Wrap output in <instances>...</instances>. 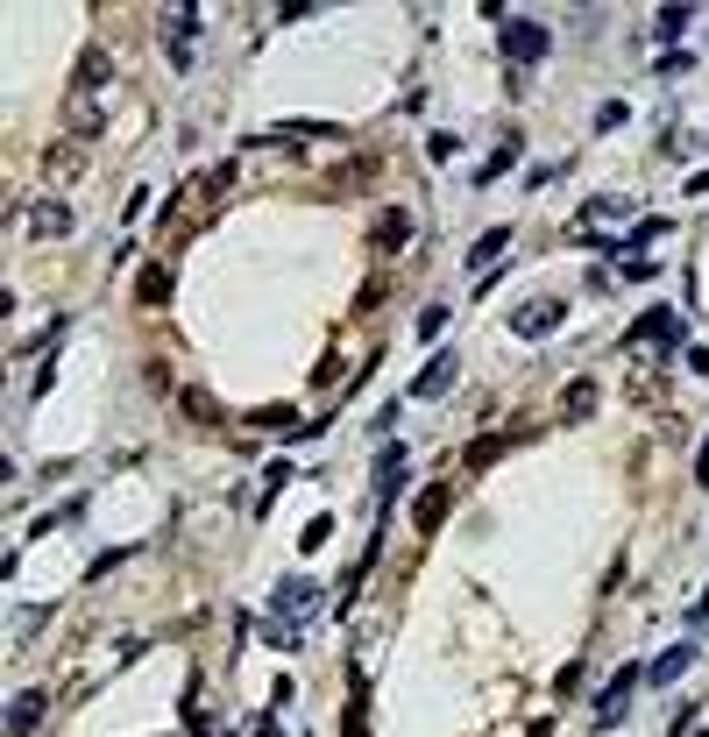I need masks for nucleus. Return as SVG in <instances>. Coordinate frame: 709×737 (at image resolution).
Returning <instances> with one entry per match:
<instances>
[{"instance_id":"2","label":"nucleus","mask_w":709,"mask_h":737,"mask_svg":"<svg viewBox=\"0 0 709 737\" xmlns=\"http://www.w3.org/2000/svg\"><path fill=\"white\" fill-rule=\"evenodd\" d=\"M192 36H199V8H164V50L178 71L192 64Z\"/></svg>"},{"instance_id":"6","label":"nucleus","mask_w":709,"mask_h":737,"mask_svg":"<svg viewBox=\"0 0 709 737\" xmlns=\"http://www.w3.org/2000/svg\"><path fill=\"white\" fill-rule=\"evenodd\" d=\"M632 688H639V667H624L617 681H610V695L596 702V723L610 730V723H624V709H632Z\"/></svg>"},{"instance_id":"19","label":"nucleus","mask_w":709,"mask_h":737,"mask_svg":"<svg viewBox=\"0 0 709 737\" xmlns=\"http://www.w3.org/2000/svg\"><path fill=\"white\" fill-rule=\"evenodd\" d=\"M504 241H511V227H490V234L476 241V249H468V270H483V263H497V256H504Z\"/></svg>"},{"instance_id":"30","label":"nucleus","mask_w":709,"mask_h":737,"mask_svg":"<svg viewBox=\"0 0 709 737\" xmlns=\"http://www.w3.org/2000/svg\"><path fill=\"white\" fill-rule=\"evenodd\" d=\"M596 128H603V135L624 128V100H603V107H596Z\"/></svg>"},{"instance_id":"11","label":"nucleus","mask_w":709,"mask_h":737,"mask_svg":"<svg viewBox=\"0 0 709 737\" xmlns=\"http://www.w3.org/2000/svg\"><path fill=\"white\" fill-rule=\"evenodd\" d=\"M639 341H660V348H674V341H681V319H674V312H646V319L632 326V348H639ZM660 348H653V355H660Z\"/></svg>"},{"instance_id":"25","label":"nucleus","mask_w":709,"mask_h":737,"mask_svg":"<svg viewBox=\"0 0 709 737\" xmlns=\"http://www.w3.org/2000/svg\"><path fill=\"white\" fill-rule=\"evenodd\" d=\"M511 163H518V135H504V142H497V156L483 163V185H490L497 171H511Z\"/></svg>"},{"instance_id":"15","label":"nucleus","mask_w":709,"mask_h":737,"mask_svg":"<svg viewBox=\"0 0 709 737\" xmlns=\"http://www.w3.org/2000/svg\"><path fill=\"white\" fill-rule=\"evenodd\" d=\"M695 667V645H674V652H660V660H653V688H667V681H681Z\"/></svg>"},{"instance_id":"16","label":"nucleus","mask_w":709,"mask_h":737,"mask_svg":"<svg viewBox=\"0 0 709 737\" xmlns=\"http://www.w3.org/2000/svg\"><path fill=\"white\" fill-rule=\"evenodd\" d=\"M632 397H639V404H667V376L646 369V362H632Z\"/></svg>"},{"instance_id":"10","label":"nucleus","mask_w":709,"mask_h":737,"mask_svg":"<svg viewBox=\"0 0 709 737\" xmlns=\"http://www.w3.org/2000/svg\"><path fill=\"white\" fill-rule=\"evenodd\" d=\"M596 404H603L596 376H575V383H568V397H561V419H568V426H582V419L596 412Z\"/></svg>"},{"instance_id":"17","label":"nucleus","mask_w":709,"mask_h":737,"mask_svg":"<svg viewBox=\"0 0 709 737\" xmlns=\"http://www.w3.org/2000/svg\"><path fill=\"white\" fill-rule=\"evenodd\" d=\"M93 86H107V57H100V50H86V57H78V71H71V93H93Z\"/></svg>"},{"instance_id":"5","label":"nucleus","mask_w":709,"mask_h":737,"mask_svg":"<svg viewBox=\"0 0 709 737\" xmlns=\"http://www.w3.org/2000/svg\"><path fill=\"white\" fill-rule=\"evenodd\" d=\"M43 716H50V695H43V688L15 695V702H8V737H29V730H36Z\"/></svg>"},{"instance_id":"29","label":"nucleus","mask_w":709,"mask_h":737,"mask_svg":"<svg viewBox=\"0 0 709 737\" xmlns=\"http://www.w3.org/2000/svg\"><path fill=\"white\" fill-rule=\"evenodd\" d=\"M688 22H695V15H688V8H667V15H660V36H667V43H674V36H681V29H688Z\"/></svg>"},{"instance_id":"14","label":"nucleus","mask_w":709,"mask_h":737,"mask_svg":"<svg viewBox=\"0 0 709 737\" xmlns=\"http://www.w3.org/2000/svg\"><path fill=\"white\" fill-rule=\"evenodd\" d=\"M135 298H142V305H164V298H171V270H164V263H142Z\"/></svg>"},{"instance_id":"4","label":"nucleus","mask_w":709,"mask_h":737,"mask_svg":"<svg viewBox=\"0 0 709 737\" xmlns=\"http://www.w3.org/2000/svg\"><path fill=\"white\" fill-rule=\"evenodd\" d=\"M561 319H568V305H561V298H532V305H518V312H511V326H518L525 341H539V334H554Z\"/></svg>"},{"instance_id":"13","label":"nucleus","mask_w":709,"mask_h":737,"mask_svg":"<svg viewBox=\"0 0 709 737\" xmlns=\"http://www.w3.org/2000/svg\"><path fill=\"white\" fill-rule=\"evenodd\" d=\"M454 369H461V362H454V355H433V362H426V369H419V383H412V397H440V390H447V383H454Z\"/></svg>"},{"instance_id":"7","label":"nucleus","mask_w":709,"mask_h":737,"mask_svg":"<svg viewBox=\"0 0 709 737\" xmlns=\"http://www.w3.org/2000/svg\"><path fill=\"white\" fill-rule=\"evenodd\" d=\"M405 241H412V213H405V206H383V213H376V249L398 256Z\"/></svg>"},{"instance_id":"8","label":"nucleus","mask_w":709,"mask_h":737,"mask_svg":"<svg viewBox=\"0 0 709 737\" xmlns=\"http://www.w3.org/2000/svg\"><path fill=\"white\" fill-rule=\"evenodd\" d=\"M440 518H447V482H426L419 497H412V525L433 539V532H440Z\"/></svg>"},{"instance_id":"21","label":"nucleus","mask_w":709,"mask_h":737,"mask_svg":"<svg viewBox=\"0 0 709 737\" xmlns=\"http://www.w3.org/2000/svg\"><path fill=\"white\" fill-rule=\"evenodd\" d=\"M277 610H320L312 582H277Z\"/></svg>"},{"instance_id":"31","label":"nucleus","mask_w":709,"mask_h":737,"mask_svg":"<svg viewBox=\"0 0 709 737\" xmlns=\"http://www.w3.org/2000/svg\"><path fill=\"white\" fill-rule=\"evenodd\" d=\"M617 270H624V277H632V284H646V277H653V256H624Z\"/></svg>"},{"instance_id":"22","label":"nucleus","mask_w":709,"mask_h":737,"mask_svg":"<svg viewBox=\"0 0 709 737\" xmlns=\"http://www.w3.org/2000/svg\"><path fill=\"white\" fill-rule=\"evenodd\" d=\"M100 128H107V114H100V107H78V100H71V135H78V142H93Z\"/></svg>"},{"instance_id":"24","label":"nucleus","mask_w":709,"mask_h":737,"mask_svg":"<svg viewBox=\"0 0 709 737\" xmlns=\"http://www.w3.org/2000/svg\"><path fill=\"white\" fill-rule=\"evenodd\" d=\"M369 171H376V156H355V163H341V171H334V192H355Z\"/></svg>"},{"instance_id":"3","label":"nucleus","mask_w":709,"mask_h":737,"mask_svg":"<svg viewBox=\"0 0 709 737\" xmlns=\"http://www.w3.org/2000/svg\"><path fill=\"white\" fill-rule=\"evenodd\" d=\"M43 178L50 185H78L86 178V142H50L43 149Z\"/></svg>"},{"instance_id":"32","label":"nucleus","mask_w":709,"mask_h":737,"mask_svg":"<svg viewBox=\"0 0 709 737\" xmlns=\"http://www.w3.org/2000/svg\"><path fill=\"white\" fill-rule=\"evenodd\" d=\"M695 737H709V730H695Z\"/></svg>"},{"instance_id":"9","label":"nucleus","mask_w":709,"mask_h":737,"mask_svg":"<svg viewBox=\"0 0 709 737\" xmlns=\"http://www.w3.org/2000/svg\"><path fill=\"white\" fill-rule=\"evenodd\" d=\"M29 234H43V241L71 234V206H64V199H36V206H29Z\"/></svg>"},{"instance_id":"23","label":"nucleus","mask_w":709,"mask_h":737,"mask_svg":"<svg viewBox=\"0 0 709 737\" xmlns=\"http://www.w3.org/2000/svg\"><path fill=\"white\" fill-rule=\"evenodd\" d=\"M178 404H185V419H199V426H220V404H213L206 390H185Z\"/></svg>"},{"instance_id":"28","label":"nucleus","mask_w":709,"mask_h":737,"mask_svg":"<svg viewBox=\"0 0 709 737\" xmlns=\"http://www.w3.org/2000/svg\"><path fill=\"white\" fill-rule=\"evenodd\" d=\"M327 539H334V525H327V518H312V525L298 532V546H305V553H312V546H327Z\"/></svg>"},{"instance_id":"1","label":"nucleus","mask_w":709,"mask_h":737,"mask_svg":"<svg viewBox=\"0 0 709 737\" xmlns=\"http://www.w3.org/2000/svg\"><path fill=\"white\" fill-rule=\"evenodd\" d=\"M497 43H504L511 64H532V57H546V43H554V36H546V22H518V15H511V22L497 29Z\"/></svg>"},{"instance_id":"18","label":"nucleus","mask_w":709,"mask_h":737,"mask_svg":"<svg viewBox=\"0 0 709 737\" xmlns=\"http://www.w3.org/2000/svg\"><path fill=\"white\" fill-rule=\"evenodd\" d=\"M256 426H270V433H305V419L291 412V404H256Z\"/></svg>"},{"instance_id":"12","label":"nucleus","mask_w":709,"mask_h":737,"mask_svg":"<svg viewBox=\"0 0 709 737\" xmlns=\"http://www.w3.org/2000/svg\"><path fill=\"white\" fill-rule=\"evenodd\" d=\"M405 468H412L405 447H383L376 454V489H383V497H398V489H405Z\"/></svg>"},{"instance_id":"26","label":"nucleus","mask_w":709,"mask_h":737,"mask_svg":"<svg viewBox=\"0 0 709 737\" xmlns=\"http://www.w3.org/2000/svg\"><path fill=\"white\" fill-rule=\"evenodd\" d=\"M497 454H504V440H497V433H490V440H476V447H468V454H461V461H468V468H476V475H483V468H490V461H497Z\"/></svg>"},{"instance_id":"20","label":"nucleus","mask_w":709,"mask_h":737,"mask_svg":"<svg viewBox=\"0 0 709 737\" xmlns=\"http://www.w3.org/2000/svg\"><path fill=\"white\" fill-rule=\"evenodd\" d=\"M341 737H369V688L348 695V716H341Z\"/></svg>"},{"instance_id":"27","label":"nucleus","mask_w":709,"mask_h":737,"mask_svg":"<svg viewBox=\"0 0 709 737\" xmlns=\"http://www.w3.org/2000/svg\"><path fill=\"white\" fill-rule=\"evenodd\" d=\"M383 298H390V284H383V277H369V284H362V291H355V312H376V305H383Z\"/></svg>"}]
</instances>
